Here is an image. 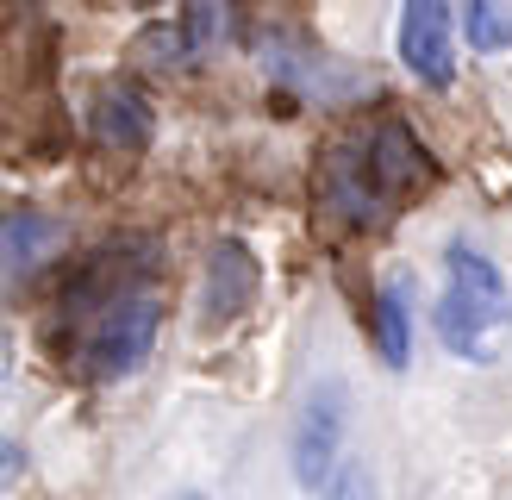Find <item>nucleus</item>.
<instances>
[{
    "mask_svg": "<svg viewBox=\"0 0 512 500\" xmlns=\"http://www.w3.org/2000/svg\"><path fill=\"white\" fill-rule=\"evenodd\" d=\"M163 300L150 288V263L132 257H100L82 282H75L63 307V357L88 382H125L138 375L150 344H157Z\"/></svg>",
    "mask_w": 512,
    "mask_h": 500,
    "instance_id": "nucleus-1",
    "label": "nucleus"
},
{
    "mask_svg": "<svg viewBox=\"0 0 512 500\" xmlns=\"http://www.w3.org/2000/svg\"><path fill=\"white\" fill-rule=\"evenodd\" d=\"M512 319V294H506V275L469 244H450L444 250V300H438V338L444 350L469 363H488L494 357V338L506 332Z\"/></svg>",
    "mask_w": 512,
    "mask_h": 500,
    "instance_id": "nucleus-2",
    "label": "nucleus"
},
{
    "mask_svg": "<svg viewBox=\"0 0 512 500\" xmlns=\"http://www.w3.org/2000/svg\"><path fill=\"white\" fill-rule=\"evenodd\" d=\"M344 425H350V400L338 375H319L300 400V419H294V482L306 494H325L331 488V463L344 450Z\"/></svg>",
    "mask_w": 512,
    "mask_h": 500,
    "instance_id": "nucleus-3",
    "label": "nucleus"
},
{
    "mask_svg": "<svg viewBox=\"0 0 512 500\" xmlns=\"http://www.w3.org/2000/svg\"><path fill=\"white\" fill-rule=\"evenodd\" d=\"M456 19H450V0H406L400 7V63L419 75V82L444 88L450 69H456Z\"/></svg>",
    "mask_w": 512,
    "mask_h": 500,
    "instance_id": "nucleus-4",
    "label": "nucleus"
},
{
    "mask_svg": "<svg viewBox=\"0 0 512 500\" xmlns=\"http://www.w3.org/2000/svg\"><path fill=\"white\" fill-rule=\"evenodd\" d=\"M363 163L375 175V188L388 207H400L406 194H419L431 188V157H425V144L413 138V125H400V119H381L375 132L363 138Z\"/></svg>",
    "mask_w": 512,
    "mask_h": 500,
    "instance_id": "nucleus-5",
    "label": "nucleus"
},
{
    "mask_svg": "<svg viewBox=\"0 0 512 500\" xmlns=\"http://www.w3.org/2000/svg\"><path fill=\"white\" fill-rule=\"evenodd\" d=\"M256 282H263V275H256V257L244 244H213V257H207V325H225V319H238L244 307H250V294H256Z\"/></svg>",
    "mask_w": 512,
    "mask_h": 500,
    "instance_id": "nucleus-6",
    "label": "nucleus"
},
{
    "mask_svg": "<svg viewBox=\"0 0 512 500\" xmlns=\"http://www.w3.org/2000/svg\"><path fill=\"white\" fill-rule=\"evenodd\" d=\"M150 125H157V113H150V100L138 88H100L94 94V138L107 144V150H144L150 144Z\"/></svg>",
    "mask_w": 512,
    "mask_h": 500,
    "instance_id": "nucleus-7",
    "label": "nucleus"
},
{
    "mask_svg": "<svg viewBox=\"0 0 512 500\" xmlns=\"http://www.w3.org/2000/svg\"><path fill=\"white\" fill-rule=\"evenodd\" d=\"M375 344H381L388 369H406V357H413V294H406V275H388L375 294Z\"/></svg>",
    "mask_w": 512,
    "mask_h": 500,
    "instance_id": "nucleus-8",
    "label": "nucleus"
},
{
    "mask_svg": "<svg viewBox=\"0 0 512 500\" xmlns=\"http://www.w3.org/2000/svg\"><path fill=\"white\" fill-rule=\"evenodd\" d=\"M57 225H50V219H38V213H7V282H25V275H32L44 257H50V250H57Z\"/></svg>",
    "mask_w": 512,
    "mask_h": 500,
    "instance_id": "nucleus-9",
    "label": "nucleus"
},
{
    "mask_svg": "<svg viewBox=\"0 0 512 500\" xmlns=\"http://www.w3.org/2000/svg\"><path fill=\"white\" fill-rule=\"evenodd\" d=\"M182 32H188L194 63L219 57V50L232 44V0H182Z\"/></svg>",
    "mask_w": 512,
    "mask_h": 500,
    "instance_id": "nucleus-10",
    "label": "nucleus"
},
{
    "mask_svg": "<svg viewBox=\"0 0 512 500\" xmlns=\"http://www.w3.org/2000/svg\"><path fill=\"white\" fill-rule=\"evenodd\" d=\"M463 38H469V50L500 57V50H512V13L500 0H463Z\"/></svg>",
    "mask_w": 512,
    "mask_h": 500,
    "instance_id": "nucleus-11",
    "label": "nucleus"
},
{
    "mask_svg": "<svg viewBox=\"0 0 512 500\" xmlns=\"http://www.w3.org/2000/svg\"><path fill=\"white\" fill-rule=\"evenodd\" d=\"M325 500H369V469H344V475H331Z\"/></svg>",
    "mask_w": 512,
    "mask_h": 500,
    "instance_id": "nucleus-12",
    "label": "nucleus"
},
{
    "mask_svg": "<svg viewBox=\"0 0 512 500\" xmlns=\"http://www.w3.org/2000/svg\"><path fill=\"white\" fill-rule=\"evenodd\" d=\"M182 500H200V494H182Z\"/></svg>",
    "mask_w": 512,
    "mask_h": 500,
    "instance_id": "nucleus-13",
    "label": "nucleus"
}]
</instances>
